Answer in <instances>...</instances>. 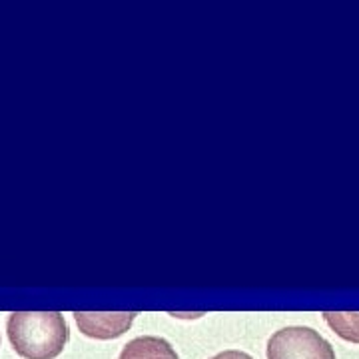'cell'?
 Listing matches in <instances>:
<instances>
[{"label": "cell", "mask_w": 359, "mask_h": 359, "mask_svg": "<svg viewBox=\"0 0 359 359\" xmlns=\"http://www.w3.org/2000/svg\"><path fill=\"white\" fill-rule=\"evenodd\" d=\"M14 351L25 359H54L70 339L68 323L60 311H16L6 323Z\"/></svg>", "instance_id": "cell-1"}, {"label": "cell", "mask_w": 359, "mask_h": 359, "mask_svg": "<svg viewBox=\"0 0 359 359\" xmlns=\"http://www.w3.org/2000/svg\"><path fill=\"white\" fill-rule=\"evenodd\" d=\"M268 359H337L332 344L313 327L287 325L268 341Z\"/></svg>", "instance_id": "cell-2"}, {"label": "cell", "mask_w": 359, "mask_h": 359, "mask_svg": "<svg viewBox=\"0 0 359 359\" xmlns=\"http://www.w3.org/2000/svg\"><path fill=\"white\" fill-rule=\"evenodd\" d=\"M136 313H86L76 311V320L80 332L94 339H114L128 332L134 323Z\"/></svg>", "instance_id": "cell-3"}, {"label": "cell", "mask_w": 359, "mask_h": 359, "mask_svg": "<svg viewBox=\"0 0 359 359\" xmlns=\"http://www.w3.org/2000/svg\"><path fill=\"white\" fill-rule=\"evenodd\" d=\"M118 359H180L176 349L162 337L144 335L122 347Z\"/></svg>", "instance_id": "cell-4"}, {"label": "cell", "mask_w": 359, "mask_h": 359, "mask_svg": "<svg viewBox=\"0 0 359 359\" xmlns=\"http://www.w3.org/2000/svg\"><path fill=\"white\" fill-rule=\"evenodd\" d=\"M323 320L341 339L351 341V344H359L358 311H325Z\"/></svg>", "instance_id": "cell-5"}, {"label": "cell", "mask_w": 359, "mask_h": 359, "mask_svg": "<svg viewBox=\"0 0 359 359\" xmlns=\"http://www.w3.org/2000/svg\"><path fill=\"white\" fill-rule=\"evenodd\" d=\"M210 359H254L250 353H245V351H238V349H228V351H222L218 355H214V358Z\"/></svg>", "instance_id": "cell-6"}]
</instances>
